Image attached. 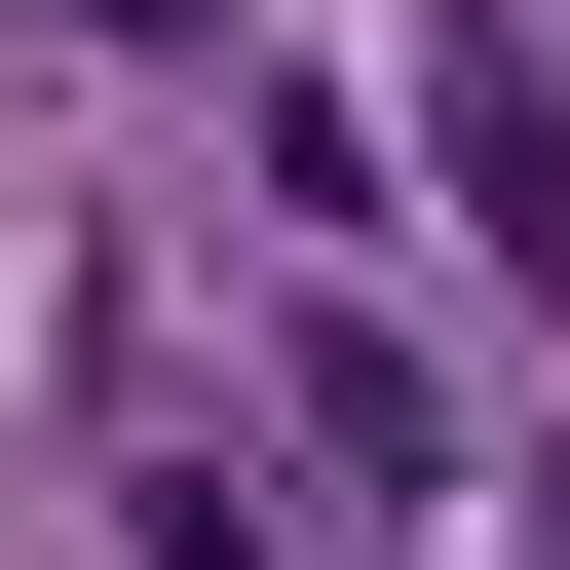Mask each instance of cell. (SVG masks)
Returning <instances> with one entry per match:
<instances>
[{
	"label": "cell",
	"mask_w": 570,
	"mask_h": 570,
	"mask_svg": "<svg viewBox=\"0 0 570 570\" xmlns=\"http://www.w3.org/2000/svg\"><path fill=\"white\" fill-rule=\"evenodd\" d=\"M419 153H456V228L532 266V305H570V77L494 39V0H456V39H419Z\"/></svg>",
	"instance_id": "6da1fadb"
},
{
	"label": "cell",
	"mask_w": 570,
	"mask_h": 570,
	"mask_svg": "<svg viewBox=\"0 0 570 570\" xmlns=\"http://www.w3.org/2000/svg\"><path fill=\"white\" fill-rule=\"evenodd\" d=\"M305 456H343V494H419V456H456V343H381V305H305Z\"/></svg>",
	"instance_id": "7a4b0ae2"
},
{
	"label": "cell",
	"mask_w": 570,
	"mask_h": 570,
	"mask_svg": "<svg viewBox=\"0 0 570 570\" xmlns=\"http://www.w3.org/2000/svg\"><path fill=\"white\" fill-rule=\"evenodd\" d=\"M77 39H190V0H77Z\"/></svg>",
	"instance_id": "3957f363"
}]
</instances>
